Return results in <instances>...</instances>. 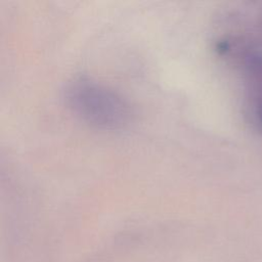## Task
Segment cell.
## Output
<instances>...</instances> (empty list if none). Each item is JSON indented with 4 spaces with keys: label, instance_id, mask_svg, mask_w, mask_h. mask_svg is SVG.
Here are the masks:
<instances>
[{
    "label": "cell",
    "instance_id": "obj_2",
    "mask_svg": "<svg viewBox=\"0 0 262 262\" xmlns=\"http://www.w3.org/2000/svg\"><path fill=\"white\" fill-rule=\"evenodd\" d=\"M259 118H260V121L262 122V105L259 108Z\"/></svg>",
    "mask_w": 262,
    "mask_h": 262
},
{
    "label": "cell",
    "instance_id": "obj_1",
    "mask_svg": "<svg viewBox=\"0 0 262 262\" xmlns=\"http://www.w3.org/2000/svg\"><path fill=\"white\" fill-rule=\"evenodd\" d=\"M64 99L78 118L99 129H120L131 118L130 105L120 94L86 77L75 78L67 84Z\"/></svg>",
    "mask_w": 262,
    "mask_h": 262
}]
</instances>
